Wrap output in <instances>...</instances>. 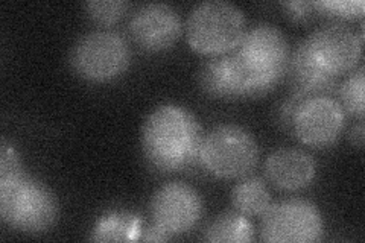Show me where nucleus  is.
I'll return each instance as SVG.
<instances>
[{
	"instance_id": "a211bd4d",
	"label": "nucleus",
	"mask_w": 365,
	"mask_h": 243,
	"mask_svg": "<svg viewBox=\"0 0 365 243\" xmlns=\"http://www.w3.org/2000/svg\"><path fill=\"white\" fill-rule=\"evenodd\" d=\"M364 76L365 67L359 66L339 87L341 107L359 119H362L364 115Z\"/></svg>"
},
{
	"instance_id": "39448f33",
	"label": "nucleus",
	"mask_w": 365,
	"mask_h": 243,
	"mask_svg": "<svg viewBox=\"0 0 365 243\" xmlns=\"http://www.w3.org/2000/svg\"><path fill=\"white\" fill-rule=\"evenodd\" d=\"M282 78L260 73L236 51L210 58L201 67L198 83L205 95L233 99L268 93Z\"/></svg>"
},
{
	"instance_id": "2eb2a0df",
	"label": "nucleus",
	"mask_w": 365,
	"mask_h": 243,
	"mask_svg": "<svg viewBox=\"0 0 365 243\" xmlns=\"http://www.w3.org/2000/svg\"><path fill=\"white\" fill-rule=\"evenodd\" d=\"M142 219L130 212H108L102 214L91 231L95 242H130L137 240L142 233Z\"/></svg>"
},
{
	"instance_id": "7ed1b4c3",
	"label": "nucleus",
	"mask_w": 365,
	"mask_h": 243,
	"mask_svg": "<svg viewBox=\"0 0 365 243\" xmlns=\"http://www.w3.org/2000/svg\"><path fill=\"white\" fill-rule=\"evenodd\" d=\"M247 32L244 11L225 0H205L193 6L186 20L190 48L204 55L233 52Z\"/></svg>"
},
{
	"instance_id": "aec40b11",
	"label": "nucleus",
	"mask_w": 365,
	"mask_h": 243,
	"mask_svg": "<svg viewBox=\"0 0 365 243\" xmlns=\"http://www.w3.org/2000/svg\"><path fill=\"white\" fill-rule=\"evenodd\" d=\"M317 14L338 19H353L364 16L362 0H323V2H314Z\"/></svg>"
},
{
	"instance_id": "b1692460",
	"label": "nucleus",
	"mask_w": 365,
	"mask_h": 243,
	"mask_svg": "<svg viewBox=\"0 0 365 243\" xmlns=\"http://www.w3.org/2000/svg\"><path fill=\"white\" fill-rule=\"evenodd\" d=\"M350 142L358 149L364 148V123H362V120L356 126H353V130L350 131Z\"/></svg>"
},
{
	"instance_id": "5701e85b",
	"label": "nucleus",
	"mask_w": 365,
	"mask_h": 243,
	"mask_svg": "<svg viewBox=\"0 0 365 243\" xmlns=\"http://www.w3.org/2000/svg\"><path fill=\"white\" fill-rule=\"evenodd\" d=\"M145 240H150V242H155V240H169L170 236L166 233L165 229L160 228L158 225H151L150 228H148L145 231V236H143Z\"/></svg>"
},
{
	"instance_id": "f8f14e48",
	"label": "nucleus",
	"mask_w": 365,
	"mask_h": 243,
	"mask_svg": "<svg viewBox=\"0 0 365 243\" xmlns=\"http://www.w3.org/2000/svg\"><path fill=\"white\" fill-rule=\"evenodd\" d=\"M235 51L257 72L279 78L284 76L291 55L284 33L268 23L248 29Z\"/></svg>"
},
{
	"instance_id": "f257e3e1",
	"label": "nucleus",
	"mask_w": 365,
	"mask_h": 243,
	"mask_svg": "<svg viewBox=\"0 0 365 243\" xmlns=\"http://www.w3.org/2000/svg\"><path fill=\"white\" fill-rule=\"evenodd\" d=\"M202 128L190 110L163 103L148 115L142 149L148 165L158 172H177L198 161Z\"/></svg>"
},
{
	"instance_id": "423d86ee",
	"label": "nucleus",
	"mask_w": 365,
	"mask_h": 243,
	"mask_svg": "<svg viewBox=\"0 0 365 243\" xmlns=\"http://www.w3.org/2000/svg\"><path fill=\"white\" fill-rule=\"evenodd\" d=\"M130 56V46L122 33L98 29L84 33L75 43L71 52V64L81 78L104 83L127 71Z\"/></svg>"
},
{
	"instance_id": "f03ea898",
	"label": "nucleus",
	"mask_w": 365,
	"mask_h": 243,
	"mask_svg": "<svg viewBox=\"0 0 365 243\" xmlns=\"http://www.w3.org/2000/svg\"><path fill=\"white\" fill-rule=\"evenodd\" d=\"M0 216L5 225L37 234L55 224L58 202L44 182L21 172L0 178Z\"/></svg>"
},
{
	"instance_id": "ddd939ff",
	"label": "nucleus",
	"mask_w": 365,
	"mask_h": 243,
	"mask_svg": "<svg viewBox=\"0 0 365 243\" xmlns=\"http://www.w3.org/2000/svg\"><path fill=\"white\" fill-rule=\"evenodd\" d=\"M292 96L300 99L311 96H329L336 90L338 76L327 73L319 67L304 41H302L289 55V61L287 66Z\"/></svg>"
},
{
	"instance_id": "f3484780",
	"label": "nucleus",
	"mask_w": 365,
	"mask_h": 243,
	"mask_svg": "<svg viewBox=\"0 0 365 243\" xmlns=\"http://www.w3.org/2000/svg\"><path fill=\"white\" fill-rule=\"evenodd\" d=\"M204 240L207 242H228L242 243L253 240V225L250 224L245 214L239 212H228L207 225L204 231Z\"/></svg>"
},
{
	"instance_id": "4be33fe9",
	"label": "nucleus",
	"mask_w": 365,
	"mask_h": 243,
	"mask_svg": "<svg viewBox=\"0 0 365 243\" xmlns=\"http://www.w3.org/2000/svg\"><path fill=\"white\" fill-rule=\"evenodd\" d=\"M282 6L294 20H307L317 14L314 2H283Z\"/></svg>"
},
{
	"instance_id": "20e7f679",
	"label": "nucleus",
	"mask_w": 365,
	"mask_h": 243,
	"mask_svg": "<svg viewBox=\"0 0 365 243\" xmlns=\"http://www.w3.org/2000/svg\"><path fill=\"white\" fill-rule=\"evenodd\" d=\"M198 161L213 177H244L257 165L259 145L242 126L220 125L202 137Z\"/></svg>"
},
{
	"instance_id": "6ab92c4d",
	"label": "nucleus",
	"mask_w": 365,
	"mask_h": 243,
	"mask_svg": "<svg viewBox=\"0 0 365 243\" xmlns=\"http://www.w3.org/2000/svg\"><path fill=\"white\" fill-rule=\"evenodd\" d=\"M130 9L125 0H90L84 4L86 14L99 25H113Z\"/></svg>"
},
{
	"instance_id": "6e6552de",
	"label": "nucleus",
	"mask_w": 365,
	"mask_h": 243,
	"mask_svg": "<svg viewBox=\"0 0 365 243\" xmlns=\"http://www.w3.org/2000/svg\"><path fill=\"white\" fill-rule=\"evenodd\" d=\"M346 126V111L330 96L304 98L295 108L291 131L312 148H327L341 137Z\"/></svg>"
},
{
	"instance_id": "1a4fd4ad",
	"label": "nucleus",
	"mask_w": 365,
	"mask_h": 243,
	"mask_svg": "<svg viewBox=\"0 0 365 243\" xmlns=\"http://www.w3.org/2000/svg\"><path fill=\"white\" fill-rule=\"evenodd\" d=\"M315 63L327 73L339 76L355 68L362 55V32L341 23H327L304 40Z\"/></svg>"
},
{
	"instance_id": "9d476101",
	"label": "nucleus",
	"mask_w": 365,
	"mask_h": 243,
	"mask_svg": "<svg viewBox=\"0 0 365 243\" xmlns=\"http://www.w3.org/2000/svg\"><path fill=\"white\" fill-rule=\"evenodd\" d=\"M202 201L200 193L185 182L173 181L160 187L151 200L154 224L174 237L187 233L200 221Z\"/></svg>"
},
{
	"instance_id": "412c9836",
	"label": "nucleus",
	"mask_w": 365,
	"mask_h": 243,
	"mask_svg": "<svg viewBox=\"0 0 365 243\" xmlns=\"http://www.w3.org/2000/svg\"><path fill=\"white\" fill-rule=\"evenodd\" d=\"M21 172L23 167L17 149L13 143H9L6 138H4L2 146H0V178L14 177Z\"/></svg>"
},
{
	"instance_id": "9b49d317",
	"label": "nucleus",
	"mask_w": 365,
	"mask_h": 243,
	"mask_svg": "<svg viewBox=\"0 0 365 243\" xmlns=\"http://www.w3.org/2000/svg\"><path fill=\"white\" fill-rule=\"evenodd\" d=\"M128 29L133 41L140 49L162 52L178 40L182 23L175 8L168 4L153 2L134 11Z\"/></svg>"
},
{
	"instance_id": "dca6fc26",
	"label": "nucleus",
	"mask_w": 365,
	"mask_h": 243,
	"mask_svg": "<svg viewBox=\"0 0 365 243\" xmlns=\"http://www.w3.org/2000/svg\"><path fill=\"white\" fill-rule=\"evenodd\" d=\"M232 204L245 216H262L271 205V193L262 178H244L232 190Z\"/></svg>"
},
{
	"instance_id": "4468645a",
	"label": "nucleus",
	"mask_w": 365,
	"mask_h": 243,
	"mask_svg": "<svg viewBox=\"0 0 365 243\" xmlns=\"http://www.w3.org/2000/svg\"><path fill=\"white\" fill-rule=\"evenodd\" d=\"M317 172L314 158L302 149L280 148L267 158L265 175L282 190H300L309 186Z\"/></svg>"
},
{
	"instance_id": "0eeeda50",
	"label": "nucleus",
	"mask_w": 365,
	"mask_h": 243,
	"mask_svg": "<svg viewBox=\"0 0 365 243\" xmlns=\"http://www.w3.org/2000/svg\"><path fill=\"white\" fill-rule=\"evenodd\" d=\"M324 233L318 207L306 200L271 204L262 214L260 236L265 242H318Z\"/></svg>"
}]
</instances>
